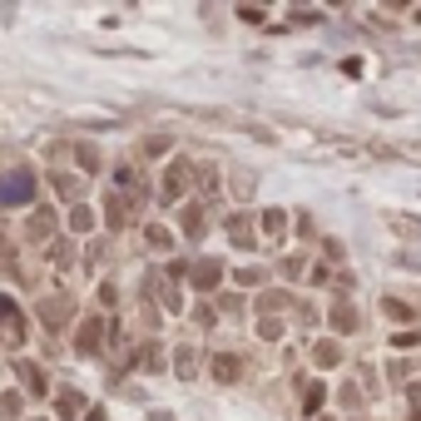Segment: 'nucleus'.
I'll return each instance as SVG.
<instances>
[]
</instances>
